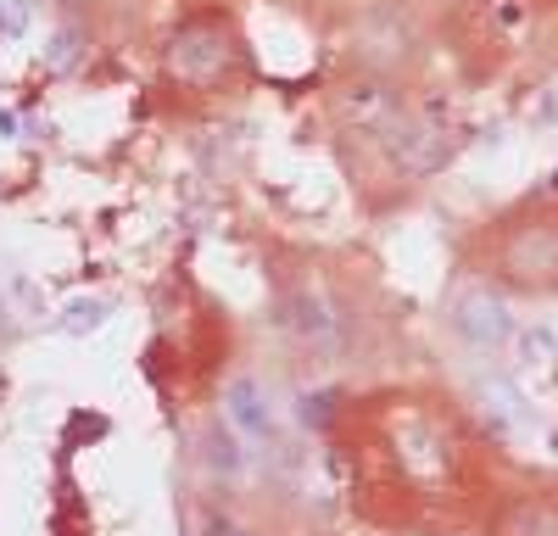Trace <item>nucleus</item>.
<instances>
[{
	"label": "nucleus",
	"mask_w": 558,
	"mask_h": 536,
	"mask_svg": "<svg viewBox=\"0 0 558 536\" xmlns=\"http://www.w3.org/2000/svg\"><path fill=\"white\" fill-rule=\"evenodd\" d=\"M17 129H23L17 112H12V107H0V141H17Z\"/></svg>",
	"instance_id": "17"
},
{
	"label": "nucleus",
	"mask_w": 558,
	"mask_h": 536,
	"mask_svg": "<svg viewBox=\"0 0 558 536\" xmlns=\"http://www.w3.org/2000/svg\"><path fill=\"white\" fill-rule=\"evenodd\" d=\"M107 319H112V296H73V302L57 313V330L73 336V341H84V336H96Z\"/></svg>",
	"instance_id": "12"
},
{
	"label": "nucleus",
	"mask_w": 558,
	"mask_h": 536,
	"mask_svg": "<svg viewBox=\"0 0 558 536\" xmlns=\"http://www.w3.org/2000/svg\"><path fill=\"white\" fill-rule=\"evenodd\" d=\"M514 369L520 375H542V369H553L558 364V336L547 330V325H531V330H514Z\"/></svg>",
	"instance_id": "11"
},
{
	"label": "nucleus",
	"mask_w": 558,
	"mask_h": 536,
	"mask_svg": "<svg viewBox=\"0 0 558 536\" xmlns=\"http://www.w3.org/2000/svg\"><path fill=\"white\" fill-rule=\"evenodd\" d=\"M268 319H274V330L286 336L302 357H313V364H336V352H341V341H347L341 307L330 302V291L313 285V280H286V285H274Z\"/></svg>",
	"instance_id": "4"
},
{
	"label": "nucleus",
	"mask_w": 558,
	"mask_h": 536,
	"mask_svg": "<svg viewBox=\"0 0 558 536\" xmlns=\"http://www.w3.org/2000/svg\"><path fill=\"white\" fill-rule=\"evenodd\" d=\"M352 62L368 68V73H386V78H402L418 57H425V23L408 0H368L357 12L352 34Z\"/></svg>",
	"instance_id": "3"
},
{
	"label": "nucleus",
	"mask_w": 558,
	"mask_h": 536,
	"mask_svg": "<svg viewBox=\"0 0 558 536\" xmlns=\"http://www.w3.org/2000/svg\"><path fill=\"white\" fill-rule=\"evenodd\" d=\"M497 536H558V509L542 503V498H520V503L502 509Z\"/></svg>",
	"instance_id": "10"
},
{
	"label": "nucleus",
	"mask_w": 558,
	"mask_h": 536,
	"mask_svg": "<svg viewBox=\"0 0 558 536\" xmlns=\"http://www.w3.org/2000/svg\"><path fill=\"white\" fill-rule=\"evenodd\" d=\"M386 162H391V173L397 179H430V173H441L447 162H452V151H458V141H452V123H436V118H425V112H408L391 134H386Z\"/></svg>",
	"instance_id": "7"
},
{
	"label": "nucleus",
	"mask_w": 558,
	"mask_h": 536,
	"mask_svg": "<svg viewBox=\"0 0 558 536\" xmlns=\"http://www.w3.org/2000/svg\"><path fill=\"white\" fill-rule=\"evenodd\" d=\"M330 409H336V391H307L302 397V419L313 430H330Z\"/></svg>",
	"instance_id": "14"
},
{
	"label": "nucleus",
	"mask_w": 558,
	"mask_h": 536,
	"mask_svg": "<svg viewBox=\"0 0 558 536\" xmlns=\"http://www.w3.org/2000/svg\"><path fill=\"white\" fill-rule=\"evenodd\" d=\"M78 62H84V34L68 23V28L51 34V45H45V68H51V73H73Z\"/></svg>",
	"instance_id": "13"
},
{
	"label": "nucleus",
	"mask_w": 558,
	"mask_h": 536,
	"mask_svg": "<svg viewBox=\"0 0 558 536\" xmlns=\"http://www.w3.org/2000/svg\"><path fill=\"white\" fill-rule=\"evenodd\" d=\"M241 536H257V531H241Z\"/></svg>",
	"instance_id": "18"
},
{
	"label": "nucleus",
	"mask_w": 558,
	"mask_h": 536,
	"mask_svg": "<svg viewBox=\"0 0 558 536\" xmlns=\"http://www.w3.org/2000/svg\"><path fill=\"white\" fill-rule=\"evenodd\" d=\"M246 459H252V441L218 414V419L202 430V464H207V475H213V480H241V475H246Z\"/></svg>",
	"instance_id": "9"
},
{
	"label": "nucleus",
	"mask_w": 558,
	"mask_h": 536,
	"mask_svg": "<svg viewBox=\"0 0 558 536\" xmlns=\"http://www.w3.org/2000/svg\"><path fill=\"white\" fill-rule=\"evenodd\" d=\"M196 536H241V525L229 520L223 509H207V514H202V525H196Z\"/></svg>",
	"instance_id": "16"
},
{
	"label": "nucleus",
	"mask_w": 558,
	"mask_h": 536,
	"mask_svg": "<svg viewBox=\"0 0 558 536\" xmlns=\"http://www.w3.org/2000/svg\"><path fill=\"white\" fill-rule=\"evenodd\" d=\"M246 68V45L235 34V23H229L218 7H196L184 12L162 45V73L168 84L191 89V96H213V89L235 84Z\"/></svg>",
	"instance_id": "1"
},
{
	"label": "nucleus",
	"mask_w": 558,
	"mask_h": 536,
	"mask_svg": "<svg viewBox=\"0 0 558 536\" xmlns=\"http://www.w3.org/2000/svg\"><path fill=\"white\" fill-rule=\"evenodd\" d=\"M447 330L470 346V352L492 357V352H502L508 341H514L520 319H514L508 291H502L497 280H470V285H458V291L447 296Z\"/></svg>",
	"instance_id": "6"
},
{
	"label": "nucleus",
	"mask_w": 558,
	"mask_h": 536,
	"mask_svg": "<svg viewBox=\"0 0 558 536\" xmlns=\"http://www.w3.org/2000/svg\"><path fill=\"white\" fill-rule=\"evenodd\" d=\"M218 414L252 441V453H274L279 447V409H274V397L257 375H246V369L229 375L223 391H218Z\"/></svg>",
	"instance_id": "8"
},
{
	"label": "nucleus",
	"mask_w": 558,
	"mask_h": 536,
	"mask_svg": "<svg viewBox=\"0 0 558 536\" xmlns=\"http://www.w3.org/2000/svg\"><path fill=\"white\" fill-rule=\"evenodd\" d=\"M486 275L502 291L553 296L558 291V207H531L520 218H502L492 257H486Z\"/></svg>",
	"instance_id": "2"
},
{
	"label": "nucleus",
	"mask_w": 558,
	"mask_h": 536,
	"mask_svg": "<svg viewBox=\"0 0 558 536\" xmlns=\"http://www.w3.org/2000/svg\"><path fill=\"white\" fill-rule=\"evenodd\" d=\"M28 34V0H7L0 7V39H23Z\"/></svg>",
	"instance_id": "15"
},
{
	"label": "nucleus",
	"mask_w": 558,
	"mask_h": 536,
	"mask_svg": "<svg viewBox=\"0 0 558 536\" xmlns=\"http://www.w3.org/2000/svg\"><path fill=\"white\" fill-rule=\"evenodd\" d=\"M408 112H413V101L402 96V84L386 78V73L357 68V73H347V78L330 84V118H336L341 134H357V141L386 146V134H391Z\"/></svg>",
	"instance_id": "5"
}]
</instances>
